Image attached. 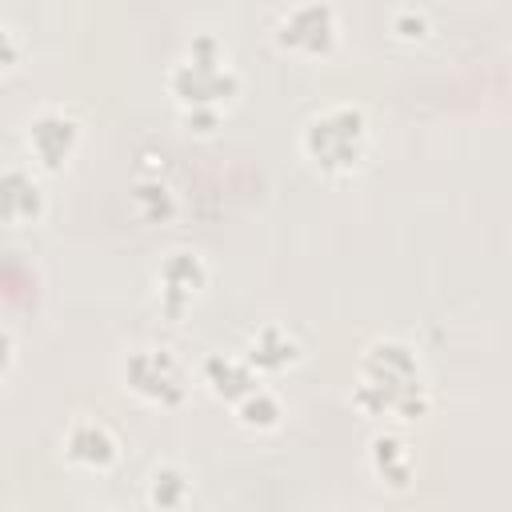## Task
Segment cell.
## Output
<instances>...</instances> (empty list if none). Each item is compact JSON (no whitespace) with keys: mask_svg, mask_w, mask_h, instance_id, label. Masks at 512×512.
Segmentation results:
<instances>
[{"mask_svg":"<svg viewBox=\"0 0 512 512\" xmlns=\"http://www.w3.org/2000/svg\"><path fill=\"white\" fill-rule=\"evenodd\" d=\"M164 80H168V92L176 96V104L184 112H196V108L220 112L240 92V76L228 64V52H224L216 32H196L188 52L168 68Z\"/></svg>","mask_w":512,"mask_h":512,"instance_id":"2","label":"cell"},{"mask_svg":"<svg viewBox=\"0 0 512 512\" xmlns=\"http://www.w3.org/2000/svg\"><path fill=\"white\" fill-rule=\"evenodd\" d=\"M392 36L396 40H424L428 36V16L420 8H412V4L396 8L392 12Z\"/></svg>","mask_w":512,"mask_h":512,"instance_id":"16","label":"cell"},{"mask_svg":"<svg viewBox=\"0 0 512 512\" xmlns=\"http://www.w3.org/2000/svg\"><path fill=\"white\" fill-rule=\"evenodd\" d=\"M16 56H20V48H16V32H12V24H4V20H0V64H4V68H12V64H16Z\"/></svg>","mask_w":512,"mask_h":512,"instance_id":"18","label":"cell"},{"mask_svg":"<svg viewBox=\"0 0 512 512\" xmlns=\"http://www.w3.org/2000/svg\"><path fill=\"white\" fill-rule=\"evenodd\" d=\"M244 360H248L260 376H276V372H284V368H292V364L300 360V344H296V336H292L288 328L264 324V328L252 332V340H248V348H244Z\"/></svg>","mask_w":512,"mask_h":512,"instance_id":"11","label":"cell"},{"mask_svg":"<svg viewBox=\"0 0 512 512\" xmlns=\"http://www.w3.org/2000/svg\"><path fill=\"white\" fill-rule=\"evenodd\" d=\"M184 124H188L192 132H212V128L220 124V112H216V108H196V112H184Z\"/></svg>","mask_w":512,"mask_h":512,"instance_id":"17","label":"cell"},{"mask_svg":"<svg viewBox=\"0 0 512 512\" xmlns=\"http://www.w3.org/2000/svg\"><path fill=\"white\" fill-rule=\"evenodd\" d=\"M64 456H68L76 468L108 472V468L116 464V456H120V444H116V436H112L108 424L80 416V420H72L68 432H64Z\"/></svg>","mask_w":512,"mask_h":512,"instance_id":"8","label":"cell"},{"mask_svg":"<svg viewBox=\"0 0 512 512\" xmlns=\"http://www.w3.org/2000/svg\"><path fill=\"white\" fill-rule=\"evenodd\" d=\"M336 36H340L336 8L324 0L292 4L276 20V44L288 52H300V56H328L336 48Z\"/></svg>","mask_w":512,"mask_h":512,"instance_id":"5","label":"cell"},{"mask_svg":"<svg viewBox=\"0 0 512 512\" xmlns=\"http://www.w3.org/2000/svg\"><path fill=\"white\" fill-rule=\"evenodd\" d=\"M24 144H28V156H32L36 168L60 172V168L72 160L76 144H80V124H76V116H68L64 108H40V112H32V120H28Z\"/></svg>","mask_w":512,"mask_h":512,"instance_id":"7","label":"cell"},{"mask_svg":"<svg viewBox=\"0 0 512 512\" xmlns=\"http://www.w3.org/2000/svg\"><path fill=\"white\" fill-rule=\"evenodd\" d=\"M208 284V264L200 260V252L192 248H176L160 260L156 272V308L164 320H184V312L192 308V300L200 296V288Z\"/></svg>","mask_w":512,"mask_h":512,"instance_id":"6","label":"cell"},{"mask_svg":"<svg viewBox=\"0 0 512 512\" xmlns=\"http://www.w3.org/2000/svg\"><path fill=\"white\" fill-rule=\"evenodd\" d=\"M132 204L148 224H164L176 212V200H172L168 184H160V180H136L132 184Z\"/></svg>","mask_w":512,"mask_h":512,"instance_id":"15","label":"cell"},{"mask_svg":"<svg viewBox=\"0 0 512 512\" xmlns=\"http://www.w3.org/2000/svg\"><path fill=\"white\" fill-rule=\"evenodd\" d=\"M200 376L208 384V392L224 404H240L248 392H256L264 384V376L244 360V356H232V352H208L204 364H200Z\"/></svg>","mask_w":512,"mask_h":512,"instance_id":"9","label":"cell"},{"mask_svg":"<svg viewBox=\"0 0 512 512\" xmlns=\"http://www.w3.org/2000/svg\"><path fill=\"white\" fill-rule=\"evenodd\" d=\"M368 456H372V472H376L388 488L404 492V488L412 484V452H408V444H404L396 432H376Z\"/></svg>","mask_w":512,"mask_h":512,"instance_id":"12","label":"cell"},{"mask_svg":"<svg viewBox=\"0 0 512 512\" xmlns=\"http://www.w3.org/2000/svg\"><path fill=\"white\" fill-rule=\"evenodd\" d=\"M124 388L136 392L148 404L176 408L188 396V372L168 348L140 344V348H132L124 356Z\"/></svg>","mask_w":512,"mask_h":512,"instance_id":"4","label":"cell"},{"mask_svg":"<svg viewBox=\"0 0 512 512\" xmlns=\"http://www.w3.org/2000/svg\"><path fill=\"white\" fill-rule=\"evenodd\" d=\"M188 496H192V480L180 464L160 460L148 468V504L156 512H180L188 504Z\"/></svg>","mask_w":512,"mask_h":512,"instance_id":"13","label":"cell"},{"mask_svg":"<svg viewBox=\"0 0 512 512\" xmlns=\"http://www.w3.org/2000/svg\"><path fill=\"white\" fill-rule=\"evenodd\" d=\"M352 404L364 416H400L420 420L428 412V384L420 376L416 348L404 340H372L360 356V380L352 388Z\"/></svg>","mask_w":512,"mask_h":512,"instance_id":"1","label":"cell"},{"mask_svg":"<svg viewBox=\"0 0 512 512\" xmlns=\"http://www.w3.org/2000/svg\"><path fill=\"white\" fill-rule=\"evenodd\" d=\"M0 216L4 224L20 228V224H36L44 216V188L40 180L20 168V164H8L4 176H0Z\"/></svg>","mask_w":512,"mask_h":512,"instance_id":"10","label":"cell"},{"mask_svg":"<svg viewBox=\"0 0 512 512\" xmlns=\"http://www.w3.org/2000/svg\"><path fill=\"white\" fill-rule=\"evenodd\" d=\"M104 512H116V508H104Z\"/></svg>","mask_w":512,"mask_h":512,"instance_id":"19","label":"cell"},{"mask_svg":"<svg viewBox=\"0 0 512 512\" xmlns=\"http://www.w3.org/2000/svg\"><path fill=\"white\" fill-rule=\"evenodd\" d=\"M280 416H284V408H280L276 392H268L264 384H260L256 392H248V396L236 404V420H240L244 428H252V432H272V428L280 424Z\"/></svg>","mask_w":512,"mask_h":512,"instance_id":"14","label":"cell"},{"mask_svg":"<svg viewBox=\"0 0 512 512\" xmlns=\"http://www.w3.org/2000/svg\"><path fill=\"white\" fill-rule=\"evenodd\" d=\"M368 144H372L368 116L352 100H340V104L320 108L316 116H308V124L300 132L304 156L324 176H348V172H356L364 164V156H368Z\"/></svg>","mask_w":512,"mask_h":512,"instance_id":"3","label":"cell"}]
</instances>
